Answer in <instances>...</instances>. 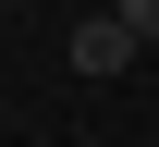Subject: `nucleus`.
<instances>
[{"label":"nucleus","mask_w":159,"mask_h":147,"mask_svg":"<svg viewBox=\"0 0 159 147\" xmlns=\"http://www.w3.org/2000/svg\"><path fill=\"white\" fill-rule=\"evenodd\" d=\"M135 62H147V37H135L122 12H86V25H74V74L110 86V74H135Z\"/></svg>","instance_id":"1"},{"label":"nucleus","mask_w":159,"mask_h":147,"mask_svg":"<svg viewBox=\"0 0 159 147\" xmlns=\"http://www.w3.org/2000/svg\"><path fill=\"white\" fill-rule=\"evenodd\" d=\"M110 12L135 25V37H147V62H159V0H110Z\"/></svg>","instance_id":"2"}]
</instances>
